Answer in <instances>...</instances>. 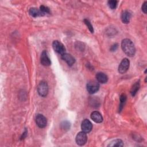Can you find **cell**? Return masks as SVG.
Returning a JSON list of instances; mask_svg holds the SVG:
<instances>
[{
  "mask_svg": "<svg viewBox=\"0 0 147 147\" xmlns=\"http://www.w3.org/2000/svg\"><path fill=\"white\" fill-rule=\"evenodd\" d=\"M121 48L123 52L129 57H132L135 55L136 48L133 42L128 38H125L122 41Z\"/></svg>",
  "mask_w": 147,
  "mask_h": 147,
  "instance_id": "obj_1",
  "label": "cell"
},
{
  "mask_svg": "<svg viewBox=\"0 0 147 147\" xmlns=\"http://www.w3.org/2000/svg\"><path fill=\"white\" fill-rule=\"evenodd\" d=\"M86 88L88 93L92 94L98 91L99 88V84L97 81L90 80L87 83Z\"/></svg>",
  "mask_w": 147,
  "mask_h": 147,
  "instance_id": "obj_2",
  "label": "cell"
},
{
  "mask_svg": "<svg viewBox=\"0 0 147 147\" xmlns=\"http://www.w3.org/2000/svg\"><path fill=\"white\" fill-rule=\"evenodd\" d=\"M37 92L38 94L42 97H45L47 95L48 93V86L45 81H41L38 87Z\"/></svg>",
  "mask_w": 147,
  "mask_h": 147,
  "instance_id": "obj_3",
  "label": "cell"
},
{
  "mask_svg": "<svg viewBox=\"0 0 147 147\" xmlns=\"http://www.w3.org/2000/svg\"><path fill=\"white\" fill-rule=\"evenodd\" d=\"M52 47H53L54 51L59 54L62 55V54L65 53V47L61 42H60V41H59L57 40H55L53 42Z\"/></svg>",
  "mask_w": 147,
  "mask_h": 147,
  "instance_id": "obj_4",
  "label": "cell"
},
{
  "mask_svg": "<svg viewBox=\"0 0 147 147\" xmlns=\"http://www.w3.org/2000/svg\"><path fill=\"white\" fill-rule=\"evenodd\" d=\"M130 65V61L127 58L123 59L118 66V72L120 74L125 73L129 69Z\"/></svg>",
  "mask_w": 147,
  "mask_h": 147,
  "instance_id": "obj_5",
  "label": "cell"
},
{
  "mask_svg": "<svg viewBox=\"0 0 147 147\" xmlns=\"http://www.w3.org/2000/svg\"><path fill=\"white\" fill-rule=\"evenodd\" d=\"M87 137L86 133L83 131H80L78 133V134L76 136V142L78 145L80 146L84 145L86 142H87Z\"/></svg>",
  "mask_w": 147,
  "mask_h": 147,
  "instance_id": "obj_6",
  "label": "cell"
},
{
  "mask_svg": "<svg viewBox=\"0 0 147 147\" xmlns=\"http://www.w3.org/2000/svg\"><path fill=\"white\" fill-rule=\"evenodd\" d=\"M36 122L37 125L39 127L43 128L46 126L47 123V121L46 118L43 115L38 114L36 116Z\"/></svg>",
  "mask_w": 147,
  "mask_h": 147,
  "instance_id": "obj_7",
  "label": "cell"
},
{
  "mask_svg": "<svg viewBox=\"0 0 147 147\" xmlns=\"http://www.w3.org/2000/svg\"><path fill=\"white\" fill-rule=\"evenodd\" d=\"M92 128V125L91 122L87 119H84L81 124V129L82 130V131L88 133L90 132Z\"/></svg>",
  "mask_w": 147,
  "mask_h": 147,
  "instance_id": "obj_8",
  "label": "cell"
},
{
  "mask_svg": "<svg viewBox=\"0 0 147 147\" xmlns=\"http://www.w3.org/2000/svg\"><path fill=\"white\" fill-rule=\"evenodd\" d=\"M61 57L67 63L69 66H72L75 62V58L69 53H64L61 55Z\"/></svg>",
  "mask_w": 147,
  "mask_h": 147,
  "instance_id": "obj_9",
  "label": "cell"
},
{
  "mask_svg": "<svg viewBox=\"0 0 147 147\" xmlns=\"http://www.w3.org/2000/svg\"><path fill=\"white\" fill-rule=\"evenodd\" d=\"M41 63L44 66H49L51 64V60L48 57L47 52L46 51H43L41 55Z\"/></svg>",
  "mask_w": 147,
  "mask_h": 147,
  "instance_id": "obj_10",
  "label": "cell"
},
{
  "mask_svg": "<svg viewBox=\"0 0 147 147\" xmlns=\"http://www.w3.org/2000/svg\"><path fill=\"white\" fill-rule=\"evenodd\" d=\"M91 118L96 123H101L103 121V117L101 114L97 111H94L91 114Z\"/></svg>",
  "mask_w": 147,
  "mask_h": 147,
  "instance_id": "obj_11",
  "label": "cell"
},
{
  "mask_svg": "<svg viewBox=\"0 0 147 147\" xmlns=\"http://www.w3.org/2000/svg\"><path fill=\"white\" fill-rule=\"evenodd\" d=\"M96 79L98 82L100 83H106L108 80L107 76L103 72H98L96 75Z\"/></svg>",
  "mask_w": 147,
  "mask_h": 147,
  "instance_id": "obj_12",
  "label": "cell"
},
{
  "mask_svg": "<svg viewBox=\"0 0 147 147\" xmlns=\"http://www.w3.org/2000/svg\"><path fill=\"white\" fill-rule=\"evenodd\" d=\"M131 13L129 11H128L127 10L123 11L121 14L122 21L125 24L129 23L130 21V20L131 18Z\"/></svg>",
  "mask_w": 147,
  "mask_h": 147,
  "instance_id": "obj_13",
  "label": "cell"
},
{
  "mask_svg": "<svg viewBox=\"0 0 147 147\" xmlns=\"http://www.w3.org/2000/svg\"><path fill=\"white\" fill-rule=\"evenodd\" d=\"M29 13L30 14V15L33 17H37L38 16H42L44 15V14H43L40 10H38L37 8L35 7H32L29 9Z\"/></svg>",
  "mask_w": 147,
  "mask_h": 147,
  "instance_id": "obj_14",
  "label": "cell"
},
{
  "mask_svg": "<svg viewBox=\"0 0 147 147\" xmlns=\"http://www.w3.org/2000/svg\"><path fill=\"white\" fill-rule=\"evenodd\" d=\"M140 88V82H136L133 86H132L131 90H130V94L133 96H134L136 94H137L138 90Z\"/></svg>",
  "mask_w": 147,
  "mask_h": 147,
  "instance_id": "obj_15",
  "label": "cell"
},
{
  "mask_svg": "<svg viewBox=\"0 0 147 147\" xmlns=\"http://www.w3.org/2000/svg\"><path fill=\"white\" fill-rule=\"evenodd\" d=\"M123 144L121 140L120 139H116L115 140H113L111 141L107 146H123Z\"/></svg>",
  "mask_w": 147,
  "mask_h": 147,
  "instance_id": "obj_16",
  "label": "cell"
},
{
  "mask_svg": "<svg viewBox=\"0 0 147 147\" xmlns=\"http://www.w3.org/2000/svg\"><path fill=\"white\" fill-rule=\"evenodd\" d=\"M126 101V95L125 94H121L120 96V105H119V112L122 110Z\"/></svg>",
  "mask_w": 147,
  "mask_h": 147,
  "instance_id": "obj_17",
  "label": "cell"
},
{
  "mask_svg": "<svg viewBox=\"0 0 147 147\" xmlns=\"http://www.w3.org/2000/svg\"><path fill=\"white\" fill-rule=\"evenodd\" d=\"M117 3H118V1L115 0H110L108 1V6L111 9H115L117 6Z\"/></svg>",
  "mask_w": 147,
  "mask_h": 147,
  "instance_id": "obj_18",
  "label": "cell"
},
{
  "mask_svg": "<svg viewBox=\"0 0 147 147\" xmlns=\"http://www.w3.org/2000/svg\"><path fill=\"white\" fill-rule=\"evenodd\" d=\"M40 11L43 13V14H45V13H50V10L49 9V7H48L47 6H45L44 5H41L40 7Z\"/></svg>",
  "mask_w": 147,
  "mask_h": 147,
  "instance_id": "obj_19",
  "label": "cell"
},
{
  "mask_svg": "<svg viewBox=\"0 0 147 147\" xmlns=\"http://www.w3.org/2000/svg\"><path fill=\"white\" fill-rule=\"evenodd\" d=\"M84 22L85 24L87 25V28H88L89 30H90L91 33H93V32H94V29H93L92 25L91 24L90 22L87 19H84Z\"/></svg>",
  "mask_w": 147,
  "mask_h": 147,
  "instance_id": "obj_20",
  "label": "cell"
},
{
  "mask_svg": "<svg viewBox=\"0 0 147 147\" xmlns=\"http://www.w3.org/2000/svg\"><path fill=\"white\" fill-rule=\"evenodd\" d=\"M61 127L64 130H68L70 127V123L68 121H63L61 123Z\"/></svg>",
  "mask_w": 147,
  "mask_h": 147,
  "instance_id": "obj_21",
  "label": "cell"
},
{
  "mask_svg": "<svg viewBox=\"0 0 147 147\" xmlns=\"http://www.w3.org/2000/svg\"><path fill=\"white\" fill-rule=\"evenodd\" d=\"M146 3H147V2L145 1L142 6V10L145 14L146 13V10H147L146 9Z\"/></svg>",
  "mask_w": 147,
  "mask_h": 147,
  "instance_id": "obj_22",
  "label": "cell"
},
{
  "mask_svg": "<svg viewBox=\"0 0 147 147\" xmlns=\"http://www.w3.org/2000/svg\"><path fill=\"white\" fill-rule=\"evenodd\" d=\"M117 48H118V44H114L111 46V47L110 48V50H111V51H115L117 50Z\"/></svg>",
  "mask_w": 147,
  "mask_h": 147,
  "instance_id": "obj_23",
  "label": "cell"
},
{
  "mask_svg": "<svg viewBox=\"0 0 147 147\" xmlns=\"http://www.w3.org/2000/svg\"><path fill=\"white\" fill-rule=\"evenodd\" d=\"M27 133H28V131H27V130H25V131L23 133V134H22V136H21V140H23V139H24L25 137H26V135H27Z\"/></svg>",
  "mask_w": 147,
  "mask_h": 147,
  "instance_id": "obj_24",
  "label": "cell"
}]
</instances>
